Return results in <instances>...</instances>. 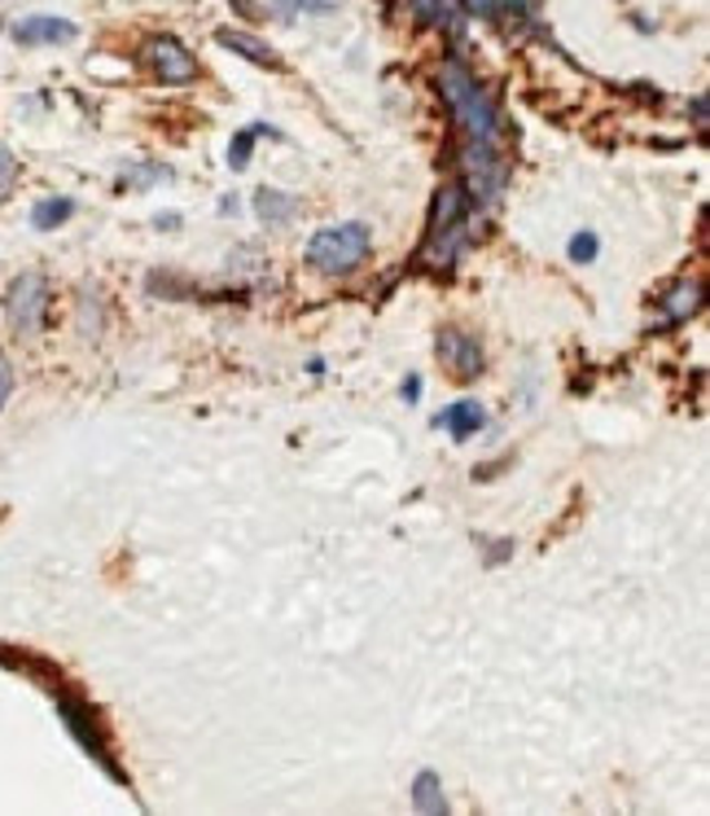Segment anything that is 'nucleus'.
<instances>
[{
    "label": "nucleus",
    "mask_w": 710,
    "mask_h": 816,
    "mask_svg": "<svg viewBox=\"0 0 710 816\" xmlns=\"http://www.w3.org/2000/svg\"><path fill=\"white\" fill-rule=\"evenodd\" d=\"M439 89H444L447 105L456 114V123L465 128V145H478V150H496V137H500V119H496V105L487 101V92L478 89V80L452 58L439 71Z\"/></svg>",
    "instance_id": "obj_1"
},
{
    "label": "nucleus",
    "mask_w": 710,
    "mask_h": 816,
    "mask_svg": "<svg viewBox=\"0 0 710 816\" xmlns=\"http://www.w3.org/2000/svg\"><path fill=\"white\" fill-rule=\"evenodd\" d=\"M465 184H444L435 193V211H430V229H426V246H422V264L430 269H452L465 251Z\"/></svg>",
    "instance_id": "obj_2"
},
{
    "label": "nucleus",
    "mask_w": 710,
    "mask_h": 816,
    "mask_svg": "<svg viewBox=\"0 0 710 816\" xmlns=\"http://www.w3.org/2000/svg\"><path fill=\"white\" fill-rule=\"evenodd\" d=\"M303 255L316 272H352L368 255V229L364 224H329V229L312 233Z\"/></svg>",
    "instance_id": "obj_3"
},
{
    "label": "nucleus",
    "mask_w": 710,
    "mask_h": 816,
    "mask_svg": "<svg viewBox=\"0 0 710 816\" xmlns=\"http://www.w3.org/2000/svg\"><path fill=\"white\" fill-rule=\"evenodd\" d=\"M44 312H49V281H44L40 272L13 276L9 294H4V316H9V325H13L22 339H31V334H40Z\"/></svg>",
    "instance_id": "obj_4"
},
{
    "label": "nucleus",
    "mask_w": 710,
    "mask_h": 816,
    "mask_svg": "<svg viewBox=\"0 0 710 816\" xmlns=\"http://www.w3.org/2000/svg\"><path fill=\"white\" fill-rule=\"evenodd\" d=\"M145 58H150V67H154V75H159L163 84H189V80H197V62H193V53H189L180 40H172V36L150 40Z\"/></svg>",
    "instance_id": "obj_5"
},
{
    "label": "nucleus",
    "mask_w": 710,
    "mask_h": 816,
    "mask_svg": "<svg viewBox=\"0 0 710 816\" xmlns=\"http://www.w3.org/2000/svg\"><path fill=\"white\" fill-rule=\"evenodd\" d=\"M439 361H444L460 382H474V377L483 373V347H478V339L465 334V330H444V334H439Z\"/></svg>",
    "instance_id": "obj_6"
},
{
    "label": "nucleus",
    "mask_w": 710,
    "mask_h": 816,
    "mask_svg": "<svg viewBox=\"0 0 710 816\" xmlns=\"http://www.w3.org/2000/svg\"><path fill=\"white\" fill-rule=\"evenodd\" d=\"M80 36V27L75 22H67V18H53V13H31V18H22V22H13V40L18 44H71Z\"/></svg>",
    "instance_id": "obj_7"
},
{
    "label": "nucleus",
    "mask_w": 710,
    "mask_h": 816,
    "mask_svg": "<svg viewBox=\"0 0 710 816\" xmlns=\"http://www.w3.org/2000/svg\"><path fill=\"white\" fill-rule=\"evenodd\" d=\"M439 426H447L452 440H469V435H478L487 426V413H483V404L460 400V404H452V409L439 413Z\"/></svg>",
    "instance_id": "obj_8"
},
{
    "label": "nucleus",
    "mask_w": 710,
    "mask_h": 816,
    "mask_svg": "<svg viewBox=\"0 0 710 816\" xmlns=\"http://www.w3.org/2000/svg\"><path fill=\"white\" fill-rule=\"evenodd\" d=\"M215 40L224 44V49H233V53H242L246 62H255V67H281V58H276V49L264 44V40H255V36H246V31H215Z\"/></svg>",
    "instance_id": "obj_9"
},
{
    "label": "nucleus",
    "mask_w": 710,
    "mask_h": 816,
    "mask_svg": "<svg viewBox=\"0 0 710 816\" xmlns=\"http://www.w3.org/2000/svg\"><path fill=\"white\" fill-rule=\"evenodd\" d=\"M698 308H702V285H698V281H680V285H676V290L662 299V325L689 321Z\"/></svg>",
    "instance_id": "obj_10"
},
{
    "label": "nucleus",
    "mask_w": 710,
    "mask_h": 816,
    "mask_svg": "<svg viewBox=\"0 0 710 816\" xmlns=\"http://www.w3.org/2000/svg\"><path fill=\"white\" fill-rule=\"evenodd\" d=\"M260 137H281L276 128H267V123H251V128H242L237 137H233V145H229V168L233 172H242V168H251V150H255V141Z\"/></svg>",
    "instance_id": "obj_11"
},
{
    "label": "nucleus",
    "mask_w": 710,
    "mask_h": 816,
    "mask_svg": "<svg viewBox=\"0 0 710 816\" xmlns=\"http://www.w3.org/2000/svg\"><path fill=\"white\" fill-rule=\"evenodd\" d=\"M255 211H260V220H267V224H285L298 211V198L276 193V189H260L255 193Z\"/></svg>",
    "instance_id": "obj_12"
},
{
    "label": "nucleus",
    "mask_w": 710,
    "mask_h": 816,
    "mask_svg": "<svg viewBox=\"0 0 710 816\" xmlns=\"http://www.w3.org/2000/svg\"><path fill=\"white\" fill-rule=\"evenodd\" d=\"M71 215H75V202H71V198H44V202L31 211V224H36L40 233H49V229L67 224Z\"/></svg>",
    "instance_id": "obj_13"
},
{
    "label": "nucleus",
    "mask_w": 710,
    "mask_h": 816,
    "mask_svg": "<svg viewBox=\"0 0 710 816\" xmlns=\"http://www.w3.org/2000/svg\"><path fill=\"white\" fill-rule=\"evenodd\" d=\"M413 808L417 813H447V799L439 795V777L435 773H417V782H413Z\"/></svg>",
    "instance_id": "obj_14"
},
{
    "label": "nucleus",
    "mask_w": 710,
    "mask_h": 816,
    "mask_svg": "<svg viewBox=\"0 0 710 816\" xmlns=\"http://www.w3.org/2000/svg\"><path fill=\"white\" fill-rule=\"evenodd\" d=\"M18 181V159L9 145H0V198H9V189Z\"/></svg>",
    "instance_id": "obj_15"
},
{
    "label": "nucleus",
    "mask_w": 710,
    "mask_h": 816,
    "mask_svg": "<svg viewBox=\"0 0 710 816\" xmlns=\"http://www.w3.org/2000/svg\"><path fill=\"white\" fill-rule=\"evenodd\" d=\"M570 260H575V264H592V260H597V238H592V233H579V238L570 242Z\"/></svg>",
    "instance_id": "obj_16"
},
{
    "label": "nucleus",
    "mask_w": 710,
    "mask_h": 816,
    "mask_svg": "<svg viewBox=\"0 0 710 816\" xmlns=\"http://www.w3.org/2000/svg\"><path fill=\"white\" fill-rule=\"evenodd\" d=\"M9 386H13V373H9V361L0 356V409H4V400H9Z\"/></svg>",
    "instance_id": "obj_17"
},
{
    "label": "nucleus",
    "mask_w": 710,
    "mask_h": 816,
    "mask_svg": "<svg viewBox=\"0 0 710 816\" xmlns=\"http://www.w3.org/2000/svg\"><path fill=\"white\" fill-rule=\"evenodd\" d=\"M404 400H408V404L422 400V377H408V382H404Z\"/></svg>",
    "instance_id": "obj_18"
},
{
    "label": "nucleus",
    "mask_w": 710,
    "mask_h": 816,
    "mask_svg": "<svg viewBox=\"0 0 710 816\" xmlns=\"http://www.w3.org/2000/svg\"><path fill=\"white\" fill-rule=\"evenodd\" d=\"M272 4H276V13H281V18H294V13L303 9V0H272Z\"/></svg>",
    "instance_id": "obj_19"
},
{
    "label": "nucleus",
    "mask_w": 710,
    "mask_h": 816,
    "mask_svg": "<svg viewBox=\"0 0 710 816\" xmlns=\"http://www.w3.org/2000/svg\"><path fill=\"white\" fill-rule=\"evenodd\" d=\"M693 119L707 128V97H698V101H693Z\"/></svg>",
    "instance_id": "obj_20"
},
{
    "label": "nucleus",
    "mask_w": 710,
    "mask_h": 816,
    "mask_svg": "<svg viewBox=\"0 0 710 816\" xmlns=\"http://www.w3.org/2000/svg\"><path fill=\"white\" fill-rule=\"evenodd\" d=\"M233 9H237L242 18H255V0H233Z\"/></svg>",
    "instance_id": "obj_21"
},
{
    "label": "nucleus",
    "mask_w": 710,
    "mask_h": 816,
    "mask_svg": "<svg viewBox=\"0 0 710 816\" xmlns=\"http://www.w3.org/2000/svg\"><path fill=\"white\" fill-rule=\"evenodd\" d=\"M154 224H159V229H176V224H180V215H159Z\"/></svg>",
    "instance_id": "obj_22"
}]
</instances>
